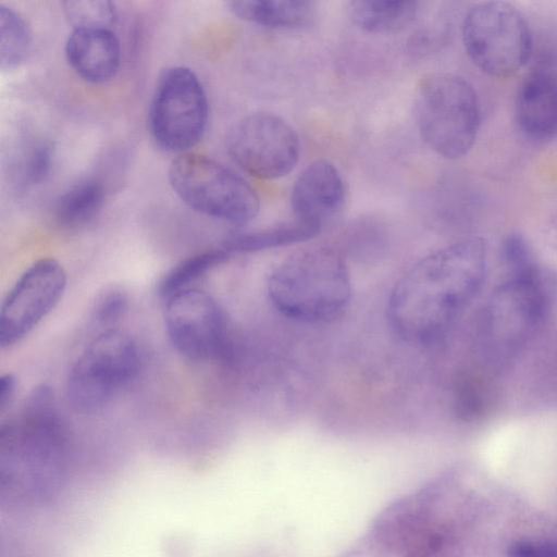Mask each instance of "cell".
<instances>
[{"instance_id":"14","label":"cell","mask_w":557,"mask_h":557,"mask_svg":"<svg viewBox=\"0 0 557 557\" xmlns=\"http://www.w3.org/2000/svg\"><path fill=\"white\" fill-rule=\"evenodd\" d=\"M345 185L336 166L315 160L297 177L290 194L295 219L322 227L343 206Z\"/></svg>"},{"instance_id":"22","label":"cell","mask_w":557,"mask_h":557,"mask_svg":"<svg viewBox=\"0 0 557 557\" xmlns=\"http://www.w3.org/2000/svg\"><path fill=\"white\" fill-rule=\"evenodd\" d=\"M491 399V387L485 377L470 373L460 379L456 391V407L461 419H481L488 411Z\"/></svg>"},{"instance_id":"13","label":"cell","mask_w":557,"mask_h":557,"mask_svg":"<svg viewBox=\"0 0 557 557\" xmlns=\"http://www.w3.org/2000/svg\"><path fill=\"white\" fill-rule=\"evenodd\" d=\"M516 120L535 141L557 136V54H544L522 81L516 98Z\"/></svg>"},{"instance_id":"10","label":"cell","mask_w":557,"mask_h":557,"mask_svg":"<svg viewBox=\"0 0 557 557\" xmlns=\"http://www.w3.org/2000/svg\"><path fill=\"white\" fill-rule=\"evenodd\" d=\"M226 149L245 172L262 180L287 175L299 158V139L282 117L265 112L245 116L226 136Z\"/></svg>"},{"instance_id":"2","label":"cell","mask_w":557,"mask_h":557,"mask_svg":"<svg viewBox=\"0 0 557 557\" xmlns=\"http://www.w3.org/2000/svg\"><path fill=\"white\" fill-rule=\"evenodd\" d=\"M67 436L50 385H36L20 416L0 429L2 493L41 500L54 494L67 465Z\"/></svg>"},{"instance_id":"17","label":"cell","mask_w":557,"mask_h":557,"mask_svg":"<svg viewBox=\"0 0 557 557\" xmlns=\"http://www.w3.org/2000/svg\"><path fill=\"white\" fill-rule=\"evenodd\" d=\"M348 15L360 28L370 33H388L413 21L417 1L357 0L348 4Z\"/></svg>"},{"instance_id":"25","label":"cell","mask_w":557,"mask_h":557,"mask_svg":"<svg viewBox=\"0 0 557 557\" xmlns=\"http://www.w3.org/2000/svg\"><path fill=\"white\" fill-rule=\"evenodd\" d=\"M53 166V148L48 141L35 145L28 154L25 165V176L30 184L45 182Z\"/></svg>"},{"instance_id":"6","label":"cell","mask_w":557,"mask_h":557,"mask_svg":"<svg viewBox=\"0 0 557 557\" xmlns=\"http://www.w3.org/2000/svg\"><path fill=\"white\" fill-rule=\"evenodd\" d=\"M139 367V348L129 334L115 329L102 331L70 370V405L83 414L101 411L137 375Z\"/></svg>"},{"instance_id":"18","label":"cell","mask_w":557,"mask_h":557,"mask_svg":"<svg viewBox=\"0 0 557 557\" xmlns=\"http://www.w3.org/2000/svg\"><path fill=\"white\" fill-rule=\"evenodd\" d=\"M104 202L101 182L87 178L70 187L57 201L54 216L64 227H78L92 221Z\"/></svg>"},{"instance_id":"24","label":"cell","mask_w":557,"mask_h":557,"mask_svg":"<svg viewBox=\"0 0 557 557\" xmlns=\"http://www.w3.org/2000/svg\"><path fill=\"white\" fill-rule=\"evenodd\" d=\"M127 308V294L121 288L112 287L97 297L91 318L96 324L106 327L104 331L112 330V326L124 317Z\"/></svg>"},{"instance_id":"21","label":"cell","mask_w":557,"mask_h":557,"mask_svg":"<svg viewBox=\"0 0 557 557\" xmlns=\"http://www.w3.org/2000/svg\"><path fill=\"white\" fill-rule=\"evenodd\" d=\"M32 34L24 18L11 8L0 5V64L2 70L18 66L27 57Z\"/></svg>"},{"instance_id":"27","label":"cell","mask_w":557,"mask_h":557,"mask_svg":"<svg viewBox=\"0 0 557 557\" xmlns=\"http://www.w3.org/2000/svg\"><path fill=\"white\" fill-rule=\"evenodd\" d=\"M16 392V377L5 373L0 377V412H3L13 401Z\"/></svg>"},{"instance_id":"9","label":"cell","mask_w":557,"mask_h":557,"mask_svg":"<svg viewBox=\"0 0 557 557\" xmlns=\"http://www.w3.org/2000/svg\"><path fill=\"white\" fill-rule=\"evenodd\" d=\"M208 100L198 76L188 67L164 70L157 82L148 113L149 133L161 149L185 153L202 138Z\"/></svg>"},{"instance_id":"16","label":"cell","mask_w":557,"mask_h":557,"mask_svg":"<svg viewBox=\"0 0 557 557\" xmlns=\"http://www.w3.org/2000/svg\"><path fill=\"white\" fill-rule=\"evenodd\" d=\"M227 5L238 18L271 28L302 26L314 12L313 2L304 0H237Z\"/></svg>"},{"instance_id":"29","label":"cell","mask_w":557,"mask_h":557,"mask_svg":"<svg viewBox=\"0 0 557 557\" xmlns=\"http://www.w3.org/2000/svg\"><path fill=\"white\" fill-rule=\"evenodd\" d=\"M544 235L547 244L557 251V214L552 216L547 222Z\"/></svg>"},{"instance_id":"12","label":"cell","mask_w":557,"mask_h":557,"mask_svg":"<svg viewBox=\"0 0 557 557\" xmlns=\"http://www.w3.org/2000/svg\"><path fill=\"white\" fill-rule=\"evenodd\" d=\"M66 273L53 258L27 268L4 297L0 310V345L11 347L26 337L58 305L66 288Z\"/></svg>"},{"instance_id":"11","label":"cell","mask_w":557,"mask_h":557,"mask_svg":"<svg viewBox=\"0 0 557 557\" xmlns=\"http://www.w3.org/2000/svg\"><path fill=\"white\" fill-rule=\"evenodd\" d=\"M164 326L173 347L195 361L225 356L228 322L221 305L210 294L191 288L165 300Z\"/></svg>"},{"instance_id":"4","label":"cell","mask_w":557,"mask_h":557,"mask_svg":"<svg viewBox=\"0 0 557 557\" xmlns=\"http://www.w3.org/2000/svg\"><path fill=\"white\" fill-rule=\"evenodd\" d=\"M553 277L540 263L505 274L482 314L484 355L493 367L515 358L545 324L555 299Z\"/></svg>"},{"instance_id":"15","label":"cell","mask_w":557,"mask_h":557,"mask_svg":"<svg viewBox=\"0 0 557 557\" xmlns=\"http://www.w3.org/2000/svg\"><path fill=\"white\" fill-rule=\"evenodd\" d=\"M65 55L70 66L84 81L104 83L119 70L120 41L111 28H73L65 44Z\"/></svg>"},{"instance_id":"19","label":"cell","mask_w":557,"mask_h":557,"mask_svg":"<svg viewBox=\"0 0 557 557\" xmlns=\"http://www.w3.org/2000/svg\"><path fill=\"white\" fill-rule=\"evenodd\" d=\"M320 230L318 226L294 218L290 222L265 230L233 234L223 242L222 248L230 255L233 252L257 251L307 240L315 236Z\"/></svg>"},{"instance_id":"26","label":"cell","mask_w":557,"mask_h":557,"mask_svg":"<svg viewBox=\"0 0 557 557\" xmlns=\"http://www.w3.org/2000/svg\"><path fill=\"white\" fill-rule=\"evenodd\" d=\"M509 557H557V541L519 540L509 546Z\"/></svg>"},{"instance_id":"7","label":"cell","mask_w":557,"mask_h":557,"mask_svg":"<svg viewBox=\"0 0 557 557\" xmlns=\"http://www.w3.org/2000/svg\"><path fill=\"white\" fill-rule=\"evenodd\" d=\"M169 181L193 210L221 221L242 224L259 211L256 190L239 175L215 160L191 152L175 158Z\"/></svg>"},{"instance_id":"20","label":"cell","mask_w":557,"mask_h":557,"mask_svg":"<svg viewBox=\"0 0 557 557\" xmlns=\"http://www.w3.org/2000/svg\"><path fill=\"white\" fill-rule=\"evenodd\" d=\"M230 253L222 247L190 256L168 271L160 280L158 293L168 300L172 296L191 289V285L223 263Z\"/></svg>"},{"instance_id":"23","label":"cell","mask_w":557,"mask_h":557,"mask_svg":"<svg viewBox=\"0 0 557 557\" xmlns=\"http://www.w3.org/2000/svg\"><path fill=\"white\" fill-rule=\"evenodd\" d=\"M64 12L73 28H111L116 18L114 5L109 1L76 0L63 2Z\"/></svg>"},{"instance_id":"1","label":"cell","mask_w":557,"mask_h":557,"mask_svg":"<svg viewBox=\"0 0 557 557\" xmlns=\"http://www.w3.org/2000/svg\"><path fill=\"white\" fill-rule=\"evenodd\" d=\"M486 272V247L469 237L417 261L396 282L387 301L394 333L414 345L440 342L475 298Z\"/></svg>"},{"instance_id":"3","label":"cell","mask_w":557,"mask_h":557,"mask_svg":"<svg viewBox=\"0 0 557 557\" xmlns=\"http://www.w3.org/2000/svg\"><path fill=\"white\" fill-rule=\"evenodd\" d=\"M268 296L282 315L302 323H327L348 308L352 284L343 257L325 246L301 249L269 275Z\"/></svg>"},{"instance_id":"8","label":"cell","mask_w":557,"mask_h":557,"mask_svg":"<svg viewBox=\"0 0 557 557\" xmlns=\"http://www.w3.org/2000/svg\"><path fill=\"white\" fill-rule=\"evenodd\" d=\"M461 34L469 59L494 77L516 74L532 53L529 24L508 2L484 1L472 5L463 17Z\"/></svg>"},{"instance_id":"28","label":"cell","mask_w":557,"mask_h":557,"mask_svg":"<svg viewBox=\"0 0 557 557\" xmlns=\"http://www.w3.org/2000/svg\"><path fill=\"white\" fill-rule=\"evenodd\" d=\"M546 380L548 381V387H552L557 393V344L552 351L546 366Z\"/></svg>"},{"instance_id":"30","label":"cell","mask_w":557,"mask_h":557,"mask_svg":"<svg viewBox=\"0 0 557 557\" xmlns=\"http://www.w3.org/2000/svg\"><path fill=\"white\" fill-rule=\"evenodd\" d=\"M422 557H445V555L443 553H438V554L422 556Z\"/></svg>"},{"instance_id":"5","label":"cell","mask_w":557,"mask_h":557,"mask_svg":"<svg viewBox=\"0 0 557 557\" xmlns=\"http://www.w3.org/2000/svg\"><path fill=\"white\" fill-rule=\"evenodd\" d=\"M413 116L421 138L434 152L459 159L469 152L478 136L476 92L456 74H429L417 88Z\"/></svg>"}]
</instances>
